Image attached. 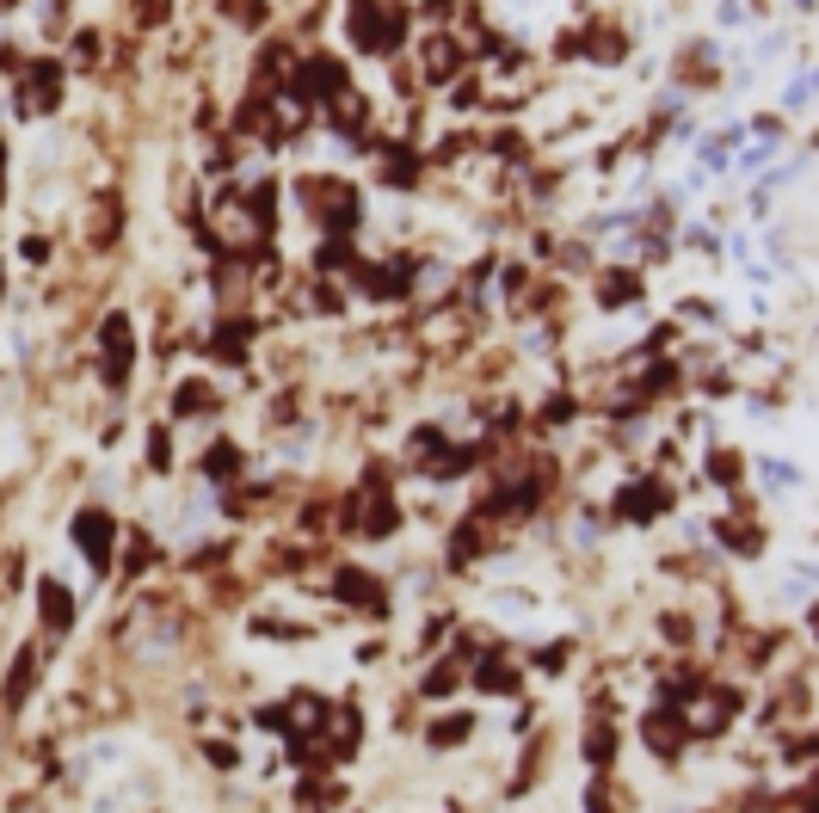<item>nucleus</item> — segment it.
Wrapping results in <instances>:
<instances>
[{
	"mask_svg": "<svg viewBox=\"0 0 819 813\" xmlns=\"http://www.w3.org/2000/svg\"><path fill=\"white\" fill-rule=\"evenodd\" d=\"M351 524H358L363 536H388V530L400 524V518H395V499H388L382 487L358 493V511H351Z\"/></svg>",
	"mask_w": 819,
	"mask_h": 813,
	"instance_id": "423d86ee",
	"label": "nucleus"
},
{
	"mask_svg": "<svg viewBox=\"0 0 819 813\" xmlns=\"http://www.w3.org/2000/svg\"><path fill=\"white\" fill-rule=\"evenodd\" d=\"M31 672H38V653H25V660L13 665V678H7V697H20L25 684H31Z\"/></svg>",
	"mask_w": 819,
	"mask_h": 813,
	"instance_id": "4be33fe9",
	"label": "nucleus"
},
{
	"mask_svg": "<svg viewBox=\"0 0 819 813\" xmlns=\"http://www.w3.org/2000/svg\"><path fill=\"white\" fill-rule=\"evenodd\" d=\"M62 87L56 62H20V112H50Z\"/></svg>",
	"mask_w": 819,
	"mask_h": 813,
	"instance_id": "20e7f679",
	"label": "nucleus"
},
{
	"mask_svg": "<svg viewBox=\"0 0 819 813\" xmlns=\"http://www.w3.org/2000/svg\"><path fill=\"white\" fill-rule=\"evenodd\" d=\"M623 518H635V524H648V518H660V511L671 506V493L660 487V481H635V487H623Z\"/></svg>",
	"mask_w": 819,
	"mask_h": 813,
	"instance_id": "1a4fd4ad",
	"label": "nucleus"
},
{
	"mask_svg": "<svg viewBox=\"0 0 819 813\" xmlns=\"http://www.w3.org/2000/svg\"><path fill=\"white\" fill-rule=\"evenodd\" d=\"M130 321H124V315H112V321H105V377L112 382H124L130 377Z\"/></svg>",
	"mask_w": 819,
	"mask_h": 813,
	"instance_id": "9d476101",
	"label": "nucleus"
},
{
	"mask_svg": "<svg viewBox=\"0 0 819 813\" xmlns=\"http://www.w3.org/2000/svg\"><path fill=\"white\" fill-rule=\"evenodd\" d=\"M43 623H50V628H68V623H75V598H68L56 580H43Z\"/></svg>",
	"mask_w": 819,
	"mask_h": 813,
	"instance_id": "f8f14e48",
	"label": "nucleus"
},
{
	"mask_svg": "<svg viewBox=\"0 0 819 813\" xmlns=\"http://www.w3.org/2000/svg\"><path fill=\"white\" fill-rule=\"evenodd\" d=\"M462 62H469V50H462L457 38H432L425 43V80H450Z\"/></svg>",
	"mask_w": 819,
	"mask_h": 813,
	"instance_id": "9b49d317",
	"label": "nucleus"
},
{
	"mask_svg": "<svg viewBox=\"0 0 819 813\" xmlns=\"http://www.w3.org/2000/svg\"><path fill=\"white\" fill-rule=\"evenodd\" d=\"M708 474H715L721 487H733V481H740V456H715V462H708Z\"/></svg>",
	"mask_w": 819,
	"mask_h": 813,
	"instance_id": "5701e85b",
	"label": "nucleus"
},
{
	"mask_svg": "<svg viewBox=\"0 0 819 813\" xmlns=\"http://www.w3.org/2000/svg\"><path fill=\"white\" fill-rule=\"evenodd\" d=\"M234 469H241V450H234V444H210V450H204V474H210V481H229Z\"/></svg>",
	"mask_w": 819,
	"mask_h": 813,
	"instance_id": "ddd939ff",
	"label": "nucleus"
},
{
	"mask_svg": "<svg viewBox=\"0 0 819 813\" xmlns=\"http://www.w3.org/2000/svg\"><path fill=\"white\" fill-rule=\"evenodd\" d=\"M591 56H598V62H616V56H623V38L598 25V31H591Z\"/></svg>",
	"mask_w": 819,
	"mask_h": 813,
	"instance_id": "a211bd4d",
	"label": "nucleus"
},
{
	"mask_svg": "<svg viewBox=\"0 0 819 813\" xmlns=\"http://www.w3.org/2000/svg\"><path fill=\"white\" fill-rule=\"evenodd\" d=\"M222 13H229L234 25H247V31H259V25H266V0H222Z\"/></svg>",
	"mask_w": 819,
	"mask_h": 813,
	"instance_id": "4468645a",
	"label": "nucleus"
},
{
	"mask_svg": "<svg viewBox=\"0 0 819 813\" xmlns=\"http://www.w3.org/2000/svg\"><path fill=\"white\" fill-rule=\"evenodd\" d=\"M340 598H345L351 610H370V617H382V610H388V592H382V580H370V573H358V568L340 573Z\"/></svg>",
	"mask_w": 819,
	"mask_h": 813,
	"instance_id": "0eeeda50",
	"label": "nucleus"
},
{
	"mask_svg": "<svg viewBox=\"0 0 819 813\" xmlns=\"http://www.w3.org/2000/svg\"><path fill=\"white\" fill-rule=\"evenodd\" d=\"M475 684H481V690H517V672H512V665H481V672H475Z\"/></svg>",
	"mask_w": 819,
	"mask_h": 813,
	"instance_id": "2eb2a0df",
	"label": "nucleus"
},
{
	"mask_svg": "<svg viewBox=\"0 0 819 813\" xmlns=\"http://www.w3.org/2000/svg\"><path fill=\"white\" fill-rule=\"evenodd\" d=\"M290 87H296V99H303V105H315V99H340V93H345V62L308 56V62H296Z\"/></svg>",
	"mask_w": 819,
	"mask_h": 813,
	"instance_id": "7ed1b4c3",
	"label": "nucleus"
},
{
	"mask_svg": "<svg viewBox=\"0 0 819 813\" xmlns=\"http://www.w3.org/2000/svg\"><path fill=\"white\" fill-rule=\"evenodd\" d=\"M635 290H641V284H635V271H610V278H604V303H629Z\"/></svg>",
	"mask_w": 819,
	"mask_h": 813,
	"instance_id": "dca6fc26",
	"label": "nucleus"
},
{
	"mask_svg": "<svg viewBox=\"0 0 819 813\" xmlns=\"http://www.w3.org/2000/svg\"><path fill=\"white\" fill-rule=\"evenodd\" d=\"M303 204L327 234H345V228L358 223V191L345 186V179H303Z\"/></svg>",
	"mask_w": 819,
	"mask_h": 813,
	"instance_id": "f257e3e1",
	"label": "nucleus"
},
{
	"mask_svg": "<svg viewBox=\"0 0 819 813\" xmlns=\"http://www.w3.org/2000/svg\"><path fill=\"white\" fill-rule=\"evenodd\" d=\"M149 462H154V469H167V462H172V444H167V432H154V437H149Z\"/></svg>",
	"mask_w": 819,
	"mask_h": 813,
	"instance_id": "b1692460",
	"label": "nucleus"
},
{
	"mask_svg": "<svg viewBox=\"0 0 819 813\" xmlns=\"http://www.w3.org/2000/svg\"><path fill=\"white\" fill-rule=\"evenodd\" d=\"M457 739H469V715H450L432 727V746H457Z\"/></svg>",
	"mask_w": 819,
	"mask_h": 813,
	"instance_id": "f3484780",
	"label": "nucleus"
},
{
	"mask_svg": "<svg viewBox=\"0 0 819 813\" xmlns=\"http://www.w3.org/2000/svg\"><path fill=\"white\" fill-rule=\"evenodd\" d=\"M610 752H616V734H604V727H591V734H586V758H591V764H604Z\"/></svg>",
	"mask_w": 819,
	"mask_h": 813,
	"instance_id": "6ab92c4d",
	"label": "nucleus"
},
{
	"mask_svg": "<svg viewBox=\"0 0 819 813\" xmlns=\"http://www.w3.org/2000/svg\"><path fill=\"white\" fill-rule=\"evenodd\" d=\"M172 13V0H136V25H161Z\"/></svg>",
	"mask_w": 819,
	"mask_h": 813,
	"instance_id": "412c9836",
	"label": "nucleus"
},
{
	"mask_svg": "<svg viewBox=\"0 0 819 813\" xmlns=\"http://www.w3.org/2000/svg\"><path fill=\"white\" fill-rule=\"evenodd\" d=\"M204 401H210V389H204V382H185V389H179V414H204Z\"/></svg>",
	"mask_w": 819,
	"mask_h": 813,
	"instance_id": "aec40b11",
	"label": "nucleus"
},
{
	"mask_svg": "<svg viewBox=\"0 0 819 813\" xmlns=\"http://www.w3.org/2000/svg\"><path fill=\"white\" fill-rule=\"evenodd\" d=\"M0 161H7V149H0Z\"/></svg>",
	"mask_w": 819,
	"mask_h": 813,
	"instance_id": "393cba45",
	"label": "nucleus"
},
{
	"mask_svg": "<svg viewBox=\"0 0 819 813\" xmlns=\"http://www.w3.org/2000/svg\"><path fill=\"white\" fill-rule=\"evenodd\" d=\"M112 536H117V524L105 518V511H80V518H75V543L87 549V561H93V568H105V561H112Z\"/></svg>",
	"mask_w": 819,
	"mask_h": 813,
	"instance_id": "39448f33",
	"label": "nucleus"
},
{
	"mask_svg": "<svg viewBox=\"0 0 819 813\" xmlns=\"http://www.w3.org/2000/svg\"><path fill=\"white\" fill-rule=\"evenodd\" d=\"M648 746L653 752H666V758L684 746V709H678V702H660V709L648 715Z\"/></svg>",
	"mask_w": 819,
	"mask_h": 813,
	"instance_id": "6e6552de",
	"label": "nucleus"
},
{
	"mask_svg": "<svg viewBox=\"0 0 819 813\" xmlns=\"http://www.w3.org/2000/svg\"><path fill=\"white\" fill-rule=\"evenodd\" d=\"M400 31H407V13H388L376 0H351V43H363V50H395Z\"/></svg>",
	"mask_w": 819,
	"mask_h": 813,
	"instance_id": "f03ea898",
	"label": "nucleus"
}]
</instances>
